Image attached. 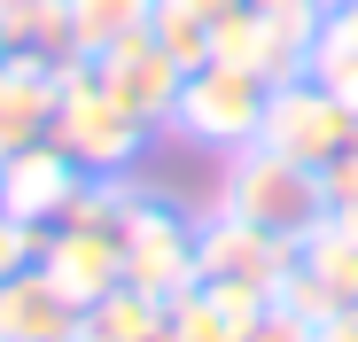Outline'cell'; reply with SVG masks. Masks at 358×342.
<instances>
[{
    "mask_svg": "<svg viewBox=\"0 0 358 342\" xmlns=\"http://www.w3.org/2000/svg\"><path fill=\"white\" fill-rule=\"evenodd\" d=\"M218 210L296 249V241H304L335 202H327V179H320L312 163H288L280 148H265V140H257V148H234L226 187H218Z\"/></svg>",
    "mask_w": 358,
    "mask_h": 342,
    "instance_id": "6da1fadb",
    "label": "cell"
},
{
    "mask_svg": "<svg viewBox=\"0 0 358 342\" xmlns=\"http://www.w3.org/2000/svg\"><path fill=\"white\" fill-rule=\"evenodd\" d=\"M47 140L63 148L78 171H94V179H109V171H125L133 156H141V140H148V125L133 117L125 101H117L101 78H94V63H63V78H55V125H47Z\"/></svg>",
    "mask_w": 358,
    "mask_h": 342,
    "instance_id": "7a4b0ae2",
    "label": "cell"
},
{
    "mask_svg": "<svg viewBox=\"0 0 358 342\" xmlns=\"http://www.w3.org/2000/svg\"><path fill=\"white\" fill-rule=\"evenodd\" d=\"M265 101H273V86L257 78V70H242V63H210L203 70H187V86H179V109H171V125L187 133V140H203V148H257V133H265Z\"/></svg>",
    "mask_w": 358,
    "mask_h": 342,
    "instance_id": "3957f363",
    "label": "cell"
},
{
    "mask_svg": "<svg viewBox=\"0 0 358 342\" xmlns=\"http://www.w3.org/2000/svg\"><path fill=\"white\" fill-rule=\"evenodd\" d=\"M265 148H280L288 163H312V171H327L350 140H358V117L304 70V78H288V86H273V101H265V133H257Z\"/></svg>",
    "mask_w": 358,
    "mask_h": 342,
    "instance_id": "277c9868",
    "label": "cell"
},
{
    "mask_svg": "<svg viewBox=\"0 0 358 342\" xmlns=\"http://www.w3.org/2000/svg\"><path fill=\"white\" fill-rule=\"evenodd\" d=\"M125 288L171 304V296H187L203 288V265H195V225L164 210V202H133L125 218Z\"/></svg>",
    "mask_w": 358,
    "mask_h": 342,
    "instance_id": "5b68a950",
    "label": "cell"
},
{
    "mask_svg": "<svg viewBox=\"0 0 358 342\" xmlns=\"http://www.w3.org/2000/svg\"><path fill=\"white\" fill-rule=\"evenodd\" d=\"M39 272L86 311V304H101L109 288H125V234L63 218V225H47V234H39Z\"/></svg>",
    "mask_w": 358,
    "mask_h": 342,
    "instance_id": "8992f818",
    "label": "cell"
},
{
    "mask_svg": "<svg viewBox=\"0 0 358 342\" xmlns=\"http://www.w3.org/2000/svg\"><path fill=\"white\" fill-rule=\"evenodd\" d=\"M94 179V171H78L55 140L39 148H16V156H0V210H8L16 225H31V234H47V225H63L78 187Z\"/></svg>",
    "mask_w": 358,
    "mask_h": 342,
    "instance_id": "52a82bcc",
    "label": "cell"
},
{
    "mask_svg": "<svg viewBox=\"0 0 358 342\" xmlns=\"http://www.w3.org/2000/svg\"><path fill=\"white\" fill-rule=\"evenodd\" d=\"M195 265H203V280H234V288H257V296H280V280H288V265H296V249L288 241H273V234H257V225H242V218H210V225H195Z\"/></svg>",
    "mask_w": 358,
    "mask_h": 342,
    "instance_id": "ba28073f",
    "label": "cell"
},
{
    "mask_svg": "<svg viewBox=\"0 0 358 342\" xmlns=\"http://www.w3.org/2000/svg\"><path fill=\"white\" fill-rule=\"evenodd\" d=\"M94 78L133 109L141 125H171V109H179V86H187V63H171V54L156 47V31L148 39H125V47H109L101 63H94Z\"/></svg>",
    "mask_w": 358,
    "mask_h": 342,
    "instance_id": "9c48e42d",
    "label": "cell"
},
{
    "mask_svg": "<svg viewBox=\"0 0 358 342\" xmlns=\"http://www.w3.org/2000/svg\"><path fill=\"white\" fill-rule=\"evenodd\" d=\"M55 78H63L55 54H24V47L0 54V156L47 140V125H55Z\"/></svg>",
    "mask_w": 358,
    "mask_h": 342,
    "instance_id": "30bf717a",
    "label": "cell"
},
{
    "mask_svg": "<svg viewBox=\"0 0 358 342\" xmlns=\"http://www.w3.org/2000/svg\"><path fill=\"white\" fill-rule=\"evenodd\" d=\"M265 304H273V296H257V288L203 280V288H187V296L164 304V342H242Z\"/></svg>",
    "mask_w": 358,
    "mask_h": 342,
    "instance_id": "8fae6325",
    "label": "cell"
},
{
    "mask_svg": "<svg viewBox=\"0 0 358 342\" xmlns=\"http://www.w3.org/2000/svg\"><path fill=\"white\" fill-rule=\"evenodd\" d=\"M0 342H78V304L39 265L0 280Z\"/></svg>",
    "mask_w": 358,
    "mask_h": 342,
    "instance_id": "7c38bea8",
    "label": "cell"
},
{
    "mask_svg": "<svg viewBox=\"0 0 358 342\" xmlns=\"http://www.w3.org/2000/svg\"><path fill=\"white\" fill-rule=\"evenodd\" d=\"M250 0H156V47L171 54V63H187V70H203L210 63V47H218V24H234Z\"/></svg>",
    "mask_w": 358,
    "mask_h": 342,
    "instance_id": "4fadbf2b",
    "label": "cell"
},
{
    "mask_svg": "<svg viewBox=\"0 0 358 342\" xmlns=\"http://www.w3.org/2000/svg\"><path fill=\"white\" fill-rule=\"evenodd\" d=\"M63 16H71V54L78 63H101L109 47L148 39L156 0H63Z\"/></svg>",
    "mask_w": 358,
    "mask_h": 342,
    "instance_id": "5bb4252c",
    "label": "cell"
},
{
    "mask_svg": "<svg viewBox=\"0 0 358 342\" xmlns=\"http://www.w3.org/2000/svg\"><path fill=\"white\" fill-rule=\"evenodd\" d=\"M78 342H164V304L141 288H109L78 311Z\"/></svg>",
    "mask_w": 358,
    "mask_h": 342,
    "instance_id": "9a60e30c",
    "label": "cell"
},
{
    "mask_svg": "<svg viewBox=\"0 0 358 342\" xmlns=\"http://www.w3.org/2000/svg\"><path fill=\"white\" fill-rule=\"evenodd\" d=\"M8 47L71 63V16H63V0H24V8H8Z\"/></svg>",
    "mask_w": 358,
    "mask_h": 342,
    "instance_id": "2e32d148",
    "label": "cell"
},
{
    "mask_svg": "<svg viewBox=\"0 0 358 342\" xmlns=\"http://www.w3.org/2000/svg\"><path fill=\"white\" fill-rule=\"evenodd\" d=\"M242 342H320V327H312L304 311H288V304H265V311L250 319Z\"/></svg>",
    "mask_w": 358,
    "mask_h": 342,
    "instance_id": "e0dca14e",
    "label": "cell"
},
{
    "mask_svg": "<svg viewBox=\"0 0 358 342\" xmlns=\"http://www.w3.org/2000/svg\"><path fill=\"white\" fill-rule=\"evenodd\" d=\"M24 265H39V234H31V225H16L8 210H0V280H16Z\"/></svg>",
    "mask_w": 358,
    "mask_h": 342,
    "instance_id": "ac0fdd59",
    "label": "cell"
},
{
    "mask_svg": "<svg viewBox=\"0 0 358 342\" xmlns=\"http://www.w3.org/2000/svg\"><path fill=\"white\" fill-rule=\"evenodd\" d=\"M320 179H327V202H335V210H358V140L320 171Z\"/></svg>",
    "mask_w": 358,
    "mask_h": 342,
    "instance_id": "d6986e66",
    "label": "cell"
},
{
    "mask_svg": "<svg viewBox=\"0 0 358 342\" xmlns=\"http://www.w3.org/2000/svg\"><path fill=\"white\" fill-rule=\"evenodd\" d=\"M320 39H335V47H358V0H327Z\"/></svg>",
    "mask_w": 358,
    "mask_h": 342,
    "instance_id": "ffe728a7",
    "label": "cell"
},
{
    "mask_svg": "<svg viewBox=\"0 0 358 342\" xmlns=\"http://www.w3.org/2000/svg\"><path fill=\"white\" fill-rule=\"evenodd\" d=\"M320 342H358V304H350V311H335V319L320 327Z\"/></svg>",
    "mask_w": 358,
    "mask_h": 342,
    "instance_id": "44dd1931",
    "label": "cell"
},
{
    "mask_svg": "<svg viewBox=\"0 0 358 342\" xmlns=\"http://www.w3.org/2000/svg\"><path fill=\"white\" fill-rule=\"evenodd\" d=\"M250 8H327V0H250Z\"/></svg>",
    "mask_w": 358,
    "mask_h": 342,
    "instance_id": "7402d4cb",
    "label": "cell"
},
{
    "mask_svg": "<svg viewBox=\"0 0 358 342\" xmlns=\"http://www.w3.org/2000/svg\"><path fill=\"white\" fill-rule=\"evenodd\" d=\"M0 54H8V16H0Z\"/></svg>",
    "mask_w": 358,
    "mask_h": 342,
    "instance_id": "603a6c76",
    "label": "cell"
},
{
    "mask_svg": "<svg viewBox=\"0 0 358 342\" xmlns=\"http://www.w3.org/2000/svg\"><path fill=\"white\" fill-rule=\"evenodd\" d=\"M8 8H24V0H0V16H8Z\"/></svg>",
    "mask_w": 358,
    "mask_h": 342,
    "instance_id": "cb8c5ba5",
    "label": "cell"
}]
</instances>
